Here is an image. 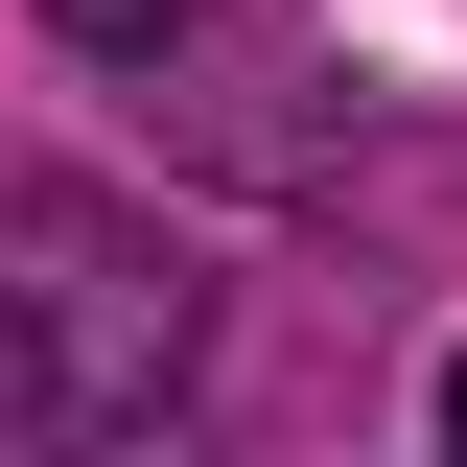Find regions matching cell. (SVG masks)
<instances>
[{
    "instance_id": "6da1fadb",
    "label": "cell",
    "mask_w": 467,
    "mask_h": 467,
    "mask_svg": "<svg viewBox=\"0 0 467 467\" xmlns=\"http://www.w3.org/2000/svg\"><path fill=\"white\" fill-rule=\"evenodd\" d=\"M187 374H211V281L117 187L0 164V444H140Z\"/></svg>"
},
{
    "instance_id": "7a4b0ae2",
    "label": "cell",
    "mask_w": 467,
    "mask_h": 467,
    "mask_svg": "<svg viewBox=\"0 0 467 467\" xmlns=\"http://www.w3.org/2000/svg\"><path fill=\"white\" fill-rule=\"evenodd\" d=\"M47 24H70L94 70H140V117H187L234 187H327V164H350V117L304 94V47L234 24V0H47Z\"/></svg>"
},
{
    "instance_id": "3957f363",
    "label": "cell",
    "mask_w": 467,
    "mask_h": 467,
    "mask_svg": "<svg viewBox=\"0 0 467 467\" xmlns=\"http://www.w3.org/2000/svg\"><path fill=\"white\" fill-rule=\"evenodd\" d=\"M444 444H467V350H444Z\"/></svg>"
}]
</instances>
